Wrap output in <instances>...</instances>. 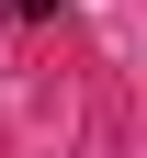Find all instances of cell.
Returning <instances> with one entry per match:
<instances>
[{
	"label": "cell",
	"mask_w": 147,
	"mask_h": 158,
	"mask_svg": "<svg viewBox=\"0 0 147 158\" xmlns=\"http://www.w3.org/2000/svg\"><path fill=\"white\" fill-rule=\"evenodd\" d=\"M0 11H11V23H45V11H57V0H0Z\"/></svg>",
	"instance_id": "obj_1"
}]
</instances>
